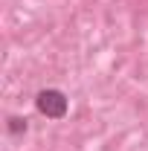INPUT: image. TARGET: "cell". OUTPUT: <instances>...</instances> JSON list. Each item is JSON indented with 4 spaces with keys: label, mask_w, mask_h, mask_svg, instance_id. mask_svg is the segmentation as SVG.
Segmentation results:
<instances>
[{
    "label": "cell",
    "mask_w": 148,
    "mask_h": 151,
    "mask_svg": "<svg viewBox=\"0 0 148 151\" xmlns=\"http://www.w3.org/2000/svg\"><path fill=\"white\" fill-rule=\"evenodd\" d=\"M35 108L47 119H61L64 113H67V96L61 93L58 87H47V90H41L35 96Z\"/></svg>",
    "instance_id": "6da1fadb"
},
{
    "label": "cell",
    "mask_w": 148,
    "mask_h": 151,
    "mask_svg": "<svg viewBox=\"0 0 148 151\" xmlns=\"http://www.w3.org/2000/svg\"><path fill=\"white\" fill-rule=\"evenodd\" d=\"M26 128H29V119H26V116H9V119H6V131H9V137L26 134Z\"/></svg>",
    "instance_id": "7a4b0ae2"
}]
</instances>
